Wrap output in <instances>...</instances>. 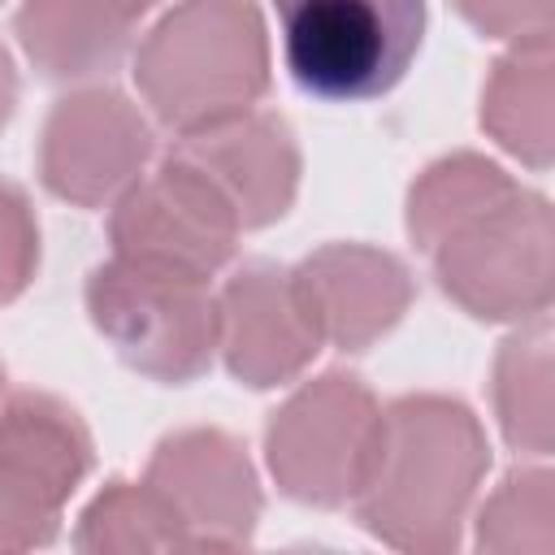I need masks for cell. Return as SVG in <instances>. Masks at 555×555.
Listing matches in <instances>:
<instances>
[{
  "instance_id": "44dd1931",
  "label": "cell",
  "mask_w": 555,
  "mask_h": 555,
  "mask_svg": "<svg viewBox=\"0 0 555 555\" xmlns=\"http://www.w3.org/2000/svg\"><path fill=\"white\" fill-rule=\"evenodd\" d=\"M13 104H17V69H13L9 48L0 43V130H4V121L13 117Z\"/></svg>"
},
{
  "instance_id": "3957f363",
  "label": "cell",
  "mask_w": 555,
  "mask_h": 555,
  "mask_svg": "<svg viewBox=\"0 0 555 555\" xmlns=\"http://www.w3.org/2000/svg\"><path fill=\"white\" fill-rule=\"evenodd\" d=\"M87 312L117 360L152 382L186 386L217 356L221 308L208 278L113 256L87 278Z\"/></svg>"
},
{
  "instance_id": "8992f818",
  "label": "cell",
  "mask_w": 555,
  "mask_h": 555,
  "mask_svg": "<svg viewBox=\"0 0 555 555\" xmlns=\"http://www.w3.org/2000/svg\"><path fill=\"white\" fill-rule=\"evenodd\" d=\"M377 412L369 386L351 373H325L295 390L264 429L269 468L282 494L312 507L351 503L373 451Z\"/></svg>"
},
{
  "instance_id": "5b68a950",
  "label": "cell",
  "mask_w": 555,
  "mask_h": 555,
  "mask_svg": "<svg viewBox=\"0 0 555 555\" xmlns=\"http://www.w3.org/2000/svg\"><path fill=\"white\" fill-rule=\"evenodd\" d=\"M273 13L286 74L330 104L386 95L425 35V0H273Z\"/></svg>"
},
{
  "instance_id": "52a82bcc",
  "label": "cell",
  "mask_w": 555,
  "mask_h": 555,
  "mask_svg": "<svg viewBox=\"0 0 555 555\" xmlns=\"http://www.w3.org/2000/svg\"><path fill=\"white\" fill-rule=\"evenodd\" d=\"M87 468L91 434L78 412L43 390H13L0 408V551L48 546Z\"/></svg>"
},
{
  "instance_id": "277c9868",
  "label": "cell",
  "mask_w": 555,
  "mask_h": 555,
  "mask_svg": "<svg viewBox=\"0 0 555 555\" xmlns=\"http://www.w3.org/2000/svg\"><path fill=\"white\" fill-rule=\"evenodd\" d=\"M425 251L438 286L481 321H529L551 308V204L520 182L464 208Z\"/></svg>"
},
{
  "instance_id": "6da1fadb",
  "label": "cell",
  "mask_w": 555,
  "mask_h": 555,
  "mask_svg": "<svg viewBox=\"0 0 555 555\" xmlns=\"http://www.w3.org/2000/svg\"><path fill=\"white\" fill-rule=\"evenodd\" d=\"M486 464V434L460 399L403 395L377 412L373 451L351 494L356 520L399 551H451Z\"/></svg>"
},
{
  "instance_id": "9a60e30c",
  "label": "cell",
  "mask_w": 555,
  "mask_h": 555,
  "mask_svg": "<svg viewBox=\"0 0 555 555\" xmlns=\"http://www.w3.org/2000/svg\"><path fill=\"white\" fill-rule=\"evenodd\" d=\"M481 126L533 169L551 165V30L525 35L494 61L481 95Z\"/></svg>"
},
{
  "instance_id": "7a4b0ae2",
  "label": "cell",
  "mask_w": 555,
  "mask_h": 555,
  "mask_svg": "<svg viewBox=\"0 0 555 555\" xmlns=\"http://www.w3.org/2000/svg\"><path fill=\"white\" fill-rule=\"evenodd\" d=\"M134 82L169 130L212 126L269 91V43L256 0H182L134 52Z\"/></svg>"
},
{
  "instance_id": "9c48e42d",
  "label": "cell",
  "mask_w": 555,
  "mask_h": 555,
  "mask_svg": "<svg viewBox=\"0 0 555 555\" xmlns=\"http://www.w3.org/2000/svg\"><path fill=\"white\" fill-rule=\"evenodd\" d=\"M143 486L160 499L182 546H247L260 520V486L238 438L182 429L156 442Z\"/></svg>"
},
{
  "instance_id": "ba28073f",
  "label": "cell",
  "mask_w": 555,
  "mask_h": 555,
  "mask_svg": "<svg viewBox=\"0 0 555 555\" xmlns=\"http://www.w3.org/2000/svg\"><path fill=\"white\" fill-rule=\"evenodd\" d=\"M108 238L113 256L212 278L234 256L238 221L191 165L165 152L156 173L134 178L121 191L108 217Z\"/></svg>"
},
{
  "instance_id": "30bf717a",
  "label": "cell",
  "mask_w": 555,
  "mask_h": 555,
  "mask_svg": "<svg viewBox=\"0 0 555 555\" xmlns=\"http://www.w3.org/2000/svg\"><path fill=\"white\" fill-rule=\"evenodd\" d=\"M152 156V126L113 87H87L65 100L43 121L39 178L56 199L78 208H100L121 195Z\"/></svg>"
},
{
  "instance_id": "5bb4252c",
  "label": "cell",
  "mask_w": 555,
  "mask_h": 555,
  "mask_svg": "<svg viewBox=\"0 0 555 555\" xmlns=\"http://www.w3.org/2000/svg\"><path fill=\"white\" fill-rule=\"evenodd\" d=\"M152 4L156 0H26L13 30L48 78H91L121 61Z\"/></svg>"
},
{
  "instance_id": "d6986e66",
  "label": "cell",
  "mask_w": 555,
  "mask_h": 555,
  "mask_svg": "<svg viewBox=\"0 0 555 555\" xmlns=\"http://www.w3.org/2000/svg\"><path fill=\"white\" fill-rule=\"evenodd\" d=\"M39 269V221L30 195L0 178V308L13 304Z\"/></svg>"
},
{
  "instance_id": "4fadbf2b",
  "label": "cell",
  "mask_w": 555,
  "mask_h": 555,
  "mask_svg": "<svg viewBox=\"0 0 555 555\" xmlns=\"http://www.w3.org/2000/svg\"><path fill=\"white\" fill-rule=\"evenodd\" d=\"M291 273L321 338L343 351H364L377 343L412 304L408 264L377 247L330 243Z\"/></svg>"
},
{
  "instance_id": "ffe728a7",
  "label": "cell",
  "mask_w": 555,
  "mask_h": 555,
  "mask_svg": "<svg viewBox=\"0 0 555 555\" xmlns=\"http://www.w3.org/2000/svg\"><path fill=\"white\" fill-rule=\"evenodd\" d=\"M455 9L494 39H525L551 30V0H455Z\"/></svg>"
},
{
  "instance_id": "7c38bea8",
  "label": "cell",
  "mask_w": 555,
  "mask_h": 555,
  "mask_svg": "<svg viewBox=\"0 0 555 555\" xmlns=\"http://www.w3.org/2000/svg\"><path fill=\"white\" fill-rule=\"evenodd\" d=\"M217 308H221L217 347L225 356V369L256 390L291 382L325 343L308 304L299 299L295 273L273 260L238 264L225 278Z\"/></svg>"
},
{
  "instance_id": "2e32d148",
  "label": "cell",
  "mask_w": 555,
  "mask_h": 555,
  "mask_svg": "<svg viewBox=\"0 0 555 555\" xmlns=\"http://www.w3.org/2000/svg\"><path fill=\"white\" fill-rule=\"evenodd\" d=\"M494 408L503 438L516 451L551 455V325L546 312L529 317L494 360Z\"/></svg>"
},
{
  "instance_id": "7402d4cb",
  "label": "cell",
  "mask_w": 555,
  "mask_h": 555,
  "mask_svg": "<svg viewBox=\"0 0 555 555\" xmlns=\"http://www.w3.org/2000/svg\"><path fill=\"white\" fill-rule=\"evenodd\" d=\"M0 386H4V369H0Z\"/></svg>"
},
{
  "instance_id": "ac0fdd59",
  "label": "cell",
  "mask_w": 555,
  "mask_h": 555,
  "mask_svg": "<svg viewBox=\"0 0 555 555\" xmlns=\"http://www.w3.org/2000/svg\"><path fill=\"white\" fill-rule=\"evenodd\" d=\"M477 546L486 551H551V473L546 468H516L507 473L503 490L486 503Z\"/></svg>"
},
{
  "instance_id": "e0dca14e",
  "label": "cell",
  "mask_w": 555,
  "mask_h": 555,
  "mask_svg": "<svg viewBox=\"0 0 555 555\" xmlns=\"http://www.w3.org/2000/svg\"><path fill=\"white\" fill-rule=\"evenodd\" d=\"M74 546L78 551H165V546H182V542L173 533L169 512L143 481L139 486L108 481L82 512Z\"/></svg>"
},
{
  "instance_id": "8fae6325",
  "label": "cell",
  "mask_w": 555,
  "mask_h": 555,
  "mask_svg": "<svg viewBox=\"0 0 555 555\" xmlns=\"http://www.w3.org/2000/svg\"><path fill=\"white\" fill-rule=\"evenodd\" d=\"M169 152L217 191L238 230L278 221L299 186V147L278 113L247 108L212 126L182 130Z\"/></svg>"
}]
</instances>
